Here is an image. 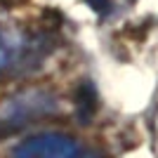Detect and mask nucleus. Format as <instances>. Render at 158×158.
Segmentation results:
<instances>
[{
    "mask_svg": "<svg viewBox=\"0 0 158 158\" xmlns=\"http://www.w3.org/2000/svg\"><path fill=\"white\" fill-rule=\"evenodd\" d=\"M87 5L92 7L97 14H106L111 10V0H87Z\"/></svg>",
    "mask_w": 158,
    "mask_h": 158,
    "instance_id": "nucleus-5",
    "label": "nucleus"
},
{
    "mask_svg": "<svg viewBox=\"0 0 158 158\" xmlns=\"http://www.w3.org/2000/svg\"><path fill=\"white\" fill-rule=\"evenodd\" d=\"M10 158H104L99 151L85 146L64 132H38L12 149Z\"/></svg>",
    "mask_w": 158,
    "mask_h": 158,
    "instance_id": "nucleus-3",
    "label": "nucleus"
},
{
    "mask_svg": "<svg viewBox=\"0 0 158 158\" xmlns=\"http://www.w3.org/2000/svg\"><path fill=\"white\" fill-rule=\"evenodd\" d=\"M78 111L83 118H90L94 111V90L90 85H83L80 90V99H78Z\"/></svg>",
    "mask_w": 158,
    "mask_h": 158,
    "instance_id": "nucleus-4",
    "label": "nucleus"
},
{
    "mask_svg": "<svg viewBox=\"0 0 158 158\" xmlns=\"http://www.w3.org/2000/svg\"><path fill=\"white\" fill-rule=\"evenodd\" d=\"M47 52L50 43L43 33L0 21V76L31 71L45 59Z\"/></svg>",
    "mask_w": 158,
    "mask_h": 158,
    "instance_id": "nucleus-1",
    "label": "nucleus"
},
{
    "mask_svg": "<svg viewBox=\"0 0 158 158\" xmlns=\"http://www.w3.org/2000/svg\"><path fill=\"white\" fill-rule=\"evenodd\" d=\"M57 109H59V102L47 90H28V92L14 94L5 104H0V139L19 132L21 127L40 118L52 116Z\"/></svg>",
    "mask_w": 158,
    "mask_h": 158,
    "instance_id": "nucleus-2",
    "label": "nucleus"
}]
</instances>
